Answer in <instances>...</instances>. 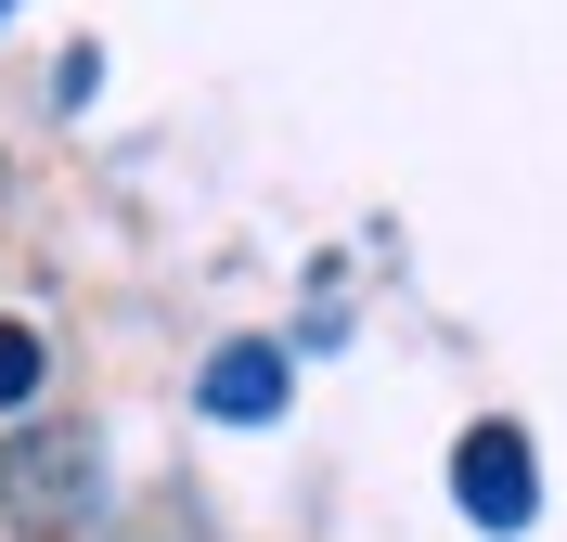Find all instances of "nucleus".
<instances>
[{"mask_svg": "<svg viewBox=\"0 0 567 542\" xmlns=\"http://www.w3.org/2000/svg\"><path fill=\"white\" fill-rule=\"evenodd\" d=\"M0 517L39 542H78L104 517V439L91 427H13L0 439Z\"/></svg>", "mask_w": 567, "mask_h": 542, "instance_id": "1", "label": "nucleus"}, {"mask_svg": "<svg viewBox=\"0 0 567 542\" xmlns=\"http://www.w3.org/2000/svg\"><path fill=\"white\" fill-rule=\"evenodd\" d=\"M452 504L477 517V530H529L542 517V452H529V427H464L452 439Z\"/></svg>", "mask_w": 567, "mask_h": 542, "instance_id": "2", "label": "nucleus"}, {"mask_svg": "<svg viewBox=\"0 0 567 542\" xmlns=\"http://www.w3.org/2000/svg\"><path fill=\"white\" fill-rule=\"evenodd\" d=\"M194 400H207V427H271V413H284V349H271V336H233V349H207Z\"/></svg>", "mask_w": 567, "mask_h": 542, "instance_id": "3", "label": "nucleus"}, {"mask_svg": "<svg viewBox=\"0 0 567 542\" xmlns=\"http://www.w3.org/2000/svg\"><path fill=\"white\" fill-rule=\"evenodd\" d=\"M27 400H39V336L0 324V413H27Z\"/></svg>", "mask_w": 567, "mask_h": 542, "instance_id": "4", "label": "nucleus"}]
</instances>
